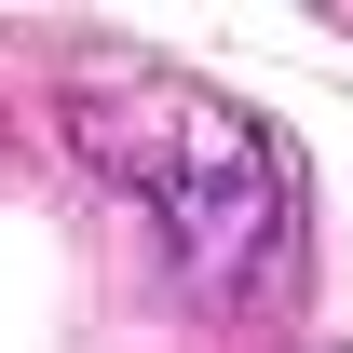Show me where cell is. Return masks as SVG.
<instances>
[{
    "instance_id": "6da1fadb",
    "label": "cell",
    "mask_w": 353,
    "mask_h": 353,
    "mask_svg": "<svg viewBox=\"0 0 353 353\" xmlns=\"http://www.w3.org/2000/svg\"><path fill=\"white\" fill-rule=\"evenodd\" d=\"M68 136H82L95 163L163 218V245L204 272V285H231V272L272 259L285 163H272V136L245 123V109L163 82V68H136V82H82V95H68Z\"/></svg>"
}]
</instances>
